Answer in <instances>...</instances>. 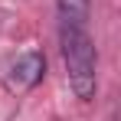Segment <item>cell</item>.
Segmentation results:
<instances>
[{"label":"cell","mask_w":121,"mask_h":121,"mask_svg":"<svg viewBox=\"0 0 121 121\" xmlns=\"http://www.w3.org/2000/svg\"><path fill=\"white\" fill-rule=\"evenodd\" d=\"M59 26H88L92 17V0H56Z\"/></svg>","instance_id":"cell-3"},{"label":"cell","mask_w":121,"mask_h":121,"mask_svg":"<svg viewBox=\"0 0 121 121\" xmlns=\"http://www.w3.org/2000/svg\"><path fill=\"white\" fill-rule=\"evenodd\" d=\"M43 72H46V59H43L39 52H23L7 69V85L13 92H26V88H33L43 79Z\"/></svg>","instance_id":"cell-2"},{"label":"cell","mask_w":121,"mask_h":121,"mask_svg":"<svg viewBox=\"0 0 121 121\" xmlns=\"http://www.w3.org/2000/svg\"><path fill=\"white\" fill-rule=\"evenodd\" d=\"M59 46L65 62V79L72 85L75 98L92 101L98 88V56L95 43L88 36V26H59Z\"/></svg>","instance_id":"cell-1"}]
</instances>
